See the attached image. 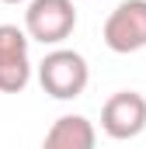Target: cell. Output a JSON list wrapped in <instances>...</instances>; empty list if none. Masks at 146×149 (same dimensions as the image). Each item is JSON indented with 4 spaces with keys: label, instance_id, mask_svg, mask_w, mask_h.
I'll return each mask as SVG.
<instances>
[{
    "label": "cell",
    "instance_id": "cell-1",
    "mask_svg": "<svg viewBox=\"0 0 146 149\" xmlns=\"http://www.w3.org/2000/svg\"><path fill=\"white\" fill-rule=\"evenodd\" d=\"M87 80H91V70H87V59L73 49H52L42 63H38V83L49 97L56 101H73L87 90Z\"/></svg>",
    "mask_w": 146,
    "mask_h": 149
},
{
    "label": "cell",
    "instance_id": "cell-2",
    "mask_svg": "<svg viewBox=\"0 0 146 149\" xmlns=\"http://www.w3.org/2000/svg\"><path fill=\"white\" fill-rule=\"evenodd\" d=\"M77 28L73 0H32L25 10V31L42 45H59Z\"/></svg>",
    "mask_w": 146,
    "mask_h": 149
},
{
    "label": "cell",
    "instance_id": "cell-3",
    "mask_svg": "<svg viewBox=\"0 0 146 149\" xmlns=\"http://www.w3.org/2000/svg\"><path fill=\"white\" fill-rule=\"evenodd\" d=\"M101 38L118 56L146 49V0H122L108 14V21L101 28Z\"/></svg>",
    "mask_w": 146,
    "mask_h": 149
},
{
    "label": "cell",
    "instance_id": "cell-4",
    "mask_svg": "<svg viewBox=\"0 0 146 149\" xmlns=\"http://www.w3.org/2000/svg\"><path fill=\"white\" fill-rule=\"evenodd\" d=\"M28 42L32 35L21 31L18 24H0V90L4 94H21L32 80Z\"/></svg>",
    "mask_w": 146,
    "mask_h": 149
},
{
    "label": "cell",
    "instance_id": "cell-5",
    "mask_svg": "<svg viewBox=\"0 0 146 149\" xmlns=\"http://www.w3.org/2000/svg\"><path fill=\"white\" fill-rule=\"evenodd\" d=\"M101 128L105 135L125 142V139H136L146 128V97L136 90H118L111 94L101 108Z\"/></svg>",
    "mask_w": 146,
    "mask_h": 149
},
{
    "label": "cell",
    "instance_id": "cell-6",
    "mask_svg": "<svg viewBox=\"0 0 146 149\" xmlns=\"http://www.w3.org/2000/svg\"><path fill=\"white\" fill-rule=\"evenodd\" d=\"M94 142H98V132L84 114H63L45 132L49 149H94Z\"/></svg>",
    "mask_w": 146,
    "mask_h": 149
},
{
    "label": "cell",
    "instance_id": "cell-7",
    "mask_svg": "<svg viewBox=\"0 0 146 149\" xmlns=\"http://www.w3.org/2000/svg\"><path fill=\"white\" fill-rule=\"evenodd\" d=\"M0 3H25V0H0Z\"/></svg>",
    "mask_w": 146,
    "mask_h": 149
}]
</instances>
